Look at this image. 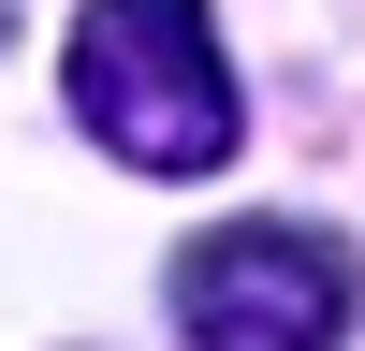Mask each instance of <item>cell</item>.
<instances>
[{"mask_svg":"<svg viewBox=\"0 0 365 351\" xmlns=\"http://www.w3.org/2000/svg\"><path fill=\"white\" fill-rule=\"evenodd\" d=\"M365 263L307 220H220L175 249V337L190 351H351Z\"/></svg>","mask_w":365,"mask_h":351,"instance_id":"7a4b0ae2","label":"cell"},{"mask_svg":"<svg viewBox=\"0 0 365 351\" xmlns=\"http://www.w3.org/2000/svg\"><path fill=\"white\" fill-rule=\"evenodd\" d=\"M73 132L132 176H220L249 103L205 0H88L73 15Z\"/></svg>","mask_w":365,"mask_h":351,"instance_id":"6da1fadb","label":"cell"}]
</instances>
